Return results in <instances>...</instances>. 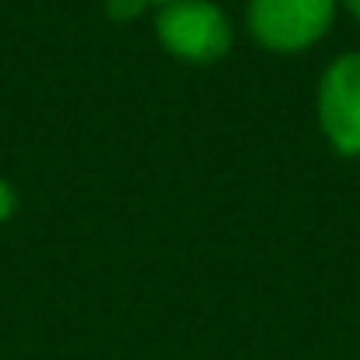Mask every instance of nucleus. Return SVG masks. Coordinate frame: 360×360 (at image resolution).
I'll return each mask as SVG.
<instances>
[{"label": "nucleus", "mask_w": 360, "mask_h": 360, "mask_svg": "<svg viewBox=\"0 0 360 360\" xmlns=\"http://www.w3.org/2000/svg\"><path fill=\"white\" fill-rule=\"evenodd\" d=\"M155 36L162 50L188 64H212L226 57L233 36L226 15L212 0H169L155 15Z\"/></svg>", "instance_id": "f257e3e1"}, {"label": "nucleus", "mask_w": 360, "mask_h": 360, "mask_svg": "<svg viewBox=\"0 0 360 360\" xmlns=\"http://www.w3.org/2000/svg\"><path fill=\"white\" fill-rule=\"evenodd\" d=\"M335 18V0H251L248 25L255 39L276 53L314 46Z\"/></svg>", "instance_id": "f03ea898"}, {"label": "nucleus", "mask_w": 360, "mask_h": 360, "mask_svg": "<svg viewBox=\"0 0 360 360\" xmlns=\"http://www.w3.org/2000/svg\"><path fill=\"white\" fill-rule=\"evenodd\" d=\"M318 120L339 155H360V53H342L325 68Z\"/></svg>", "instance_id": "7ed1b4c3"}, {"label": "nucleus", "mask_w": 360, "mask_h": 360, "mask_svg": "<svg viewBox=\"0 0 360 360\" xmlns=\"http://www.w3.org/2000/svg\"><path fill=\"white\" fill-rule=\"evenodd\" d=\"M148 8V0H106V15L117 22H131Z\"/></svg>", "instance_id": "20e7f679"}, {"label": "nucleus", "mask_w": 360, "mask_h": 360, "mask_svg": "<svg viewBox=\"0 0 360 360\" xmlns=\"http://www.w3.org/2000/svg\"><path fill=\"white\" fill-rule=\"evenodd\" d=\"M15 205H18V195L8 180H0V223H8L15 216Z\"/></svg>", "instance_id": "39448f33"}, {"label": "nucleus", "mask_w": 360, "mask_h": 360, "mask_svg": "<svg viewBox=\"0 0 360 360\" xmlns=\"http://www.w3.org/2000/svg\"><path fill=\"white\" fill-rule=\"evenodd\" d=\"M342 4H346V11H349V15L360 22V0H342Z\"/></svg>", "instance_id": "423d86ee"}, {"label": "nucleus", "mask_w": 360, "mask_h": 360, "mask_svg": "<svg viewBox=\"0 0 360 360\" xmlns=\"http://www.w3.org/2000/svg\"><path fill=\"white\" fill-rule=\"evenodd\" d=\"M152 4H169V0H152Z\"/></svg>", "instance_id": "0eeeda50"}]
</instances>
